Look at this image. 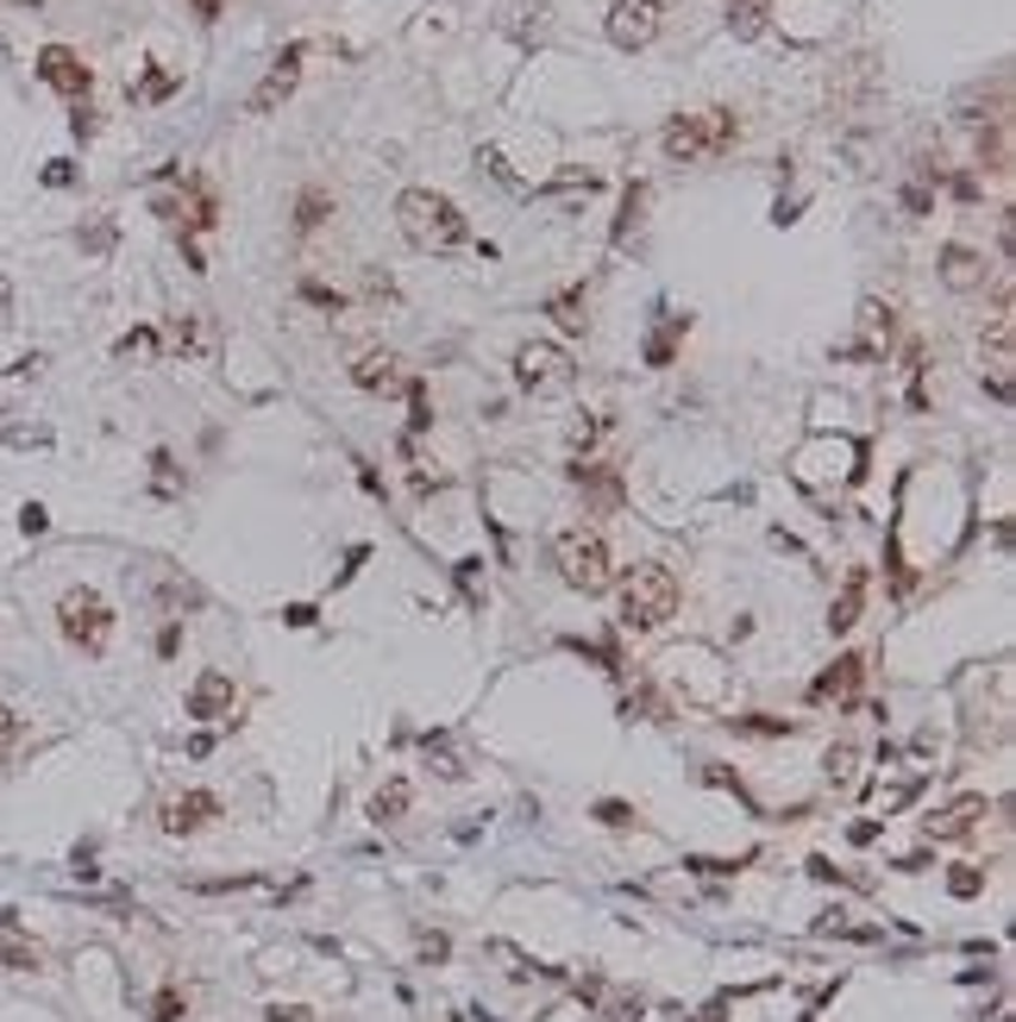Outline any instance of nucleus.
Masks as SVG:
<instances>
[{
    "label": "nucleus",
    "mask_w": 1016,
    "mask_h": 1022,
    "mask_svg": "<svg viewBox=\"0 0 1016 1022\" xmlns=\"http://www.w3.org/2000/svg\"><path fill=\"white\" fill-rule=\"evenodd\" d=\"M395 220H402V239L414 251H458L470 239V220L458 213V201L440 189H409L395 201Z\"/></svg>",
    "instance_id": "nucleus-1"
},
{
    "label": "nucleus",
    "mask_w": 1016,
    "mask_h": 1022,
    "mask_svg": "<svg viewBox=\"0 0 1016 1022\" xmlns=\"http://www.w3.org/2000/svg\"><path fill=\"white\" fill-rule=\"evenodd\" d=\"M552 571L571 583V590H584V597H603L608 583H615V552L596 527H565L559 540H552Z\"/></svg>",
    "instance_id": "nucleus-2"
},
{
    "label": "nucleus",
    "mask_w": 1016,
    "mask_h": 1022,
    "mask_svg": "<svg viewBox=\"0 0 1016 1022\" xmlns=\"http://www.w3.org/2000/svg\"><path fill=\"white\" fill-rule=\"evenodd\" d=\"M678 602H685L678 571H671V565H641V571L622 583V628H634V634L665 628V621L678 615Z\"/></svg>",
    "instance_id": "nucleus-3"
},
{
    "label": "nucleus",
    "mask_w": 1016,
    "mask_h": 1022,
    "mask_svg": "<svg viewBox=\"0 0 1016 1022\" xmlns=\"http://www.w3.org/2000/svg\"><path fill=\"white\" fill-rule=\"evenodd\" d=\"M734 138H741V119L728 107H709V114H678L659 133V145L671 164H703V157H722Z\"/></svg>",
    "instance_id": "nucleus-4"
},
{
    "label": "nucleus",
    "mask_w": 1016,
    "mask_h": 1022,
    "mask_svg": "<svg viewBox=\"0 0 1016 1022\" xmlns=\"http://www.w3.org/2000/svg\"><path fill=\"white\" fill-rule=\"evenodd\" d=\"M57 628H63L70 646H82V653H107V640H114V609H107L100 590L76 583V590H63V602H57Z\"/></svg>",
    "instance_id": "nucleus-5"
},
{
    "label": "nucleus",
    "mask_w": 1016,
    "mask_h": 1022,
    "mask_svg": "<svg viewBox=\"0 0 1016 1022\" xmlns=\"http://www.w3.org/2000/svg\"><path fill=\"white\" fill-rule=\"evenodd\" d=\"M515 383L528 389V396H559V389H571V351L552 346V339H528V346L515 351Z\"/></svg>",
    "instance_id": "nucleus-6"
},
{
    "label": "nucleus",
    "mask_w": 1016,
    "mask_h": 1022,
    "mask_svg": "<svg viewBox=\"0 0 1016 1022\" xmlns=\"http://www.w3.org/2000/svg\"><path fill=\"white\" fill-rule=\"evenodd\" d=\"M659 13H665V0H615L608 7V39L622 51H634V44H646L659 32Z\"/></svg>",
    "instance_id": "nucleus-7"
},
{
    "label": "nucleus",
    "mask_w": 1016,
    "mask_h": 1022,
    "mask_svg": "<svg viewBox=\"0 0 1016 1022\" xmlns=\"http://www.w3.org/2000/svg\"><path fill=\"white\" fill-rule=\"evenodd\" d=\"M978 365H985V383H992L997 402H1010V370H1016V351H1010V314H997L985 346H978Z\"/></svg>",
    "instance_id": "nucleus-8"
},
{
    "label": "nucleus",
    "mask_w": 1016,
    "mask_h": 1022,
    "mask_svg": "<svg viewBox=\"0 0 1016 1022\" xmlns=\"http://www.w3.org/2000/svg\"><path fill=\"white\" fill-rule=\"evenodd\" d=\"M301 57H308V51H301V44H289V51L271 63V76L252 88V114H276V107L289 101V88L301 82Z\"/></svg>",
    "instance_id": "nucleus-9"
},
{
    "label": "nucleus",
    "mask_w": 1016,
    "mask_h": 1022,
    "mask_svg": "<svg viewBox=\"0 0 1016 1022\" xmlns=\"http://www.w3.org/2000/svg\"><path fill=\"white\" fill-rule=\"evenodd\" d=\"M214 815H220V797L214 791H182V797H170V803H163V815H157V822H163V834H201Z\"/></svg>",
    "instance_id": "nucleus-10"
},
{
    "label": "nucleus",
    "mask_w": 1016,
    "mask_h": 1022,
    "mask_svg": "<svg viewBox=\"0 0 1016 1022\" xmlns=\"http://www.w3.org/2000/svg\"><path fill=\"white\" fill-rule=\"evenodd\" d=\"M170 346H177L182 358H195V365H214L220 358V327L208 314H177V320H170Z\"/></svg>",
    "instance_id": "nucleus-11"
},
{
    "label": "nucleus",
    "mask_w": 1016,
    "mask_h": 1022,
    "mask_svg": "<svg viewBox=\"0 0 1016 1022\" xmlns=\"http://www.w3.org/2000/svg\"><path fill=\"white\" fill-rule=\"evenodd\" d=\"M233 677L226 672H201L195 677V691H189V715H195V721H226V715H233Z\"/></svg>",
    "instance_id": "nucleus-12"
},
{
    "label": "nucleus",
    "mask_w": 1016,
    "mask_h": 1022,
    "mask_svg": "<svg viewBox=\"0 0 1016 1022\" xmlns=\"http://www.w3.org/2000/svg\"><path fill=\"white\" fill-rule=\"evenodd\" d=\"M978 815H985V797H960V803H948V810L929 815L922 834H929V841H960V834L978 829Z\"/></svg>",
    "instance_id": "nucleus-13"
},
{
    "label": "nucleus",
    "mask_w": 1016,
    "mask_h": 1022,
    "mask_svg": "<svg viewBox=\"0 0 1016 1022\" xmlns=\"http://www.w3.org/2000/svg\"><path fill=\"white\" fill-rule=\"evenodd\" d=\"M39 76L51 82V88H63V95H88V63H82L76 51H63V44H51L39 57Z\"/></svg>",
    "instance_id": "nucleus-14"
},
{
    "label": "nucleus",
    "mask_w": 1016,
    "mask_h": 1022,
    "mask_svg": "<svg viewBox=\"0 0 1016 1022\" xmlns=\"http://www.w3.org/2000/svg\"><path fill=\"white\" fill-rule=\"evenodd\" d=\"M860 677H866V658H860V653H840L835 665H828V672L809 684V703H835V696H854V691H860Z\"/></svg>",
    "instance_id": "nucleus-15"
},
{
    "label": "nucleus",
    "mask_w": 1016,
    "mask_h": 1022,
    "mask_svg": "<svg viewBox=\"0 0 1016 1022\" xmlns=\"http://www.w3.org/2000/svg\"><path fill=\"white\" fill-rule=\"evenodd\" d=\"M352 383L358 389H395L402 383V370H395V351L390 346H371L352 358Z\"/></svg>",
    "instance_id": "nucleus-16"
},
{
    "label": "nucleus",
    "mask_w": 1016,
    "mask_h": 1022,
    "mask_svg": "<svg viewBox=\"0 0 1016 1022\" xmlns=\"http://www.w3.org/2000/svg\"><path fill=\"white\" fill-rule=\"evenodd\" d=\"M941 283H948V289H978V283H985V257H978L973 245H948L941 251Z\"/></svg>",
    "instance_id": "nucleus-17"
},
{
    "label": "nucleus",
    "mask_w": 1016,
    "mask_h": 1022,
    "mask_svg": "<svg viewBox=\"0 0 1016 1022\" xmlns=\"http://www.w3.org/2000/svg\"><path fill=\"white\" fill-rule=\"evenodd\" d=\"M891 333H898V314L885 308V302H866V308H860V346H854V351L879 358V351L891 346Z\"/></svg>",
    "instance_id": "nucleus-18"
},
{
    "label": "nucleus",
    "mask_w": 1016,
    "mask_h": 1022,
    "mask_svg": "<svg viewBox=\"0 0 1016 1022\" xmlns=\"http://www.w3.org/2000/svg\"><path fill=\"white\" fill-rule=\"evenodd\" d=\"M860 609H866V571L854 565V571H847V583H840L835 609H828V628H835V634H847V628L860 621Z\"/></svg>",
    "instance_id": "nucleus-19"
},
{
    "label": "nucleus",
    "mask_w": 1016,
    "mask_h": 1022,
    "mask_svg": "<svg viewBox=\"0 0 1016 1022\" xmlns=\"http://www.w3.org/2000/svg\"><path fill=\"white\" fill-rule=\"evenodd\" d=\"M409 778H390V784H383V791L371 797V822L377 829H390V822H402V815H409Z\"/></svg>",
    "instance_id": "nucleus-20"
},
{
    "label": "nucleus",
    "mask_w": 1016,
    "mask_h": 1022,
    "mask_svg": "<svg viewBox=\"0 0 1016 1022\" xmlns=\"http://www.w3.org/2000/svg\"><path fill=\"white\" fill-rule=\"evenodd\" d=\"M765 7H772V0H734V7H728L734 39H760V32H765Z\"/></svg>",
    "instance_id": "nucleus-21"
},
{
    "label": "nucleus",
    "mask_w": 1016,
    "mask_h": 1022,
    "mask_svg": "<svg viewBox=\"0 0 1016 1022\" xmlns=\"http://www.w3.org/2000/svg\"><path fill=\"white\" fill-rule=\"evenodd\" d=\"M547 314H552V320H559L565 333H584V320H590V314H584V289L552 295V302H547Z\"/></svg>",
    "instance_id": "nucleus-22"
},
{
    "label": "nucleus",
    "mask_w": 1016,
    "mask_h": 1022,
    "mask_svg": "<svg viewBox=\"0 0 1016 1022\" xmlns=\"http://www.w3.org/2000/svg\"><path fill=\"white\" fill-rule=\"evenodd\" d=\"M327 208H332L327 189H301V194H295V232H314L320 220H327Z\"/></svg>",
    "instance_id": "nucleus-23"
},
{
    "label": "nucleus",
    "mask_w": 1016,
    "mask_h": 1022,
    "mask_svg": "<svg viewBox=\"0 0 1016 1022\" xmlns=\"http://www.w3.org/2000/svg\"><path fill=\"white\" fill-rule=\"evenodd\" d=\"M690 320L685 314H671V320H665L659 333H653V346H646V358H653V365H671V346H678V333H685Z\"/></svg>",
    "instance_id": "nucleus-24"
},
{
    "label": "nucleus",
    "mask_w": 1016,
    "mask_h": 1022,
    "mask_svg": "<svg viewBox=\"0 0 1016 1022\" xmlns=\"http://www.w3.org/2000/svg\"><path fill=\"white\" fill-rule=\"evenodd\" d=\"M0 966H7V972H39L44 953H39V947H25V941H0Z\"/></svg>",
    "instance_id": "nucleus-25"
},
{
    "label": "nucleus",
    "mask_w": 1016,
    "mask_h": 1022,
    "mask_svg": "<svg viewBox=\"0 0 1016 1022\" xmlns=\"http://www.w3.org/2000/svg\"><path fill=\"white\" fill-rule=\"evenodd\" d=\"M114 358H119V365H133V358H157V333H151V327L126 333V339L114 346Z\"/></svg>",
    "instance_id": "nucleus-26"
},
{
    "label": "nucleus",
    "mask_w": 1016,
    "mask_h": 1022,
    "mask_svg": "<svg viewBox=\"0 0 1016 1022\" xmlns=\"http://www.w3.org/2000/svg\"><path fill=\"white\" fill-rule=\"evenodd\" d=\"M540 194H547V201H578V194H584V201H590V194H596V176H565V182H547V189H540Z\"/></svg>",
    "instance_id": "nucleus-27"
},
{
    "label": "nucleus",
    "mask_w": 1016,
    "mask_h": 1022,
    "mask_svg": "<svg viewBox=\"0 0 1016 1022\" xmlns=\"http://www.w3.org/2000/svg\"><path fill=\"white\" fill-rule=\"evenodd\" d=\"M822 766H828V778H835V784H847V778H854V766H860V747H847V740H840V747H828V759H822Z\"/></svg>",
    "instance_id": "nucleus-28"
},
{
    "label": "nucleus",
    "mask_w": 1016,
    "mask_h": 1022,
    "mask_svg": "<svg viewBox=\"0 0 1016 1022\" xmlns=\"http://www.w3.org/2000/svg\"><path fill=\"white\" fill-rule=\"evenodd\" d=\"M608 426H615V421H608V414H590V421H578V426H571V445H578V452H584V459H590V445L603 440Z\"/></svg>",
    "instance_id": "nucleus-29"
},
{
    "label": "nucleus",
    "mask_w": 1016,
    "mask_h": 1022,
    "mask_svg": "<svg viewBox=\"0 0 1016 1022\" xmlns=\"http://www.w3.org/2000/svg\"><path fill=\"white\" fill-rule=\"evenodd\" d=\"M427 759L440 766V778H465V766H458V752H452L446 740H440V734H427Z\"/></svg>",
    "instance_id": "nucleus-30"
},
{
    "label": "nucleus",
    "mask_w": 1016,
    "mask_h": 1022,
    "mask_svg": "<svg viewBox=\"0 0 1016 1022\" xmlns=\"http://www.w3.org/2000/svg\"><path fill=\"white\" fill-rule=\"evenodd\" d=\"M641 208H646V182H634V189H627V201H622V226H615V239H627V232L641 226Z\"/></svg>",
    "instance_id": "nucleus-31"
},
{
    "label": "nucleus",
    "mask_w": 1016,
    "mask_h": 1022,
    "mask_svg": "<svg viewBox=\"0 0 1016 1022\" xmlns=\"http://www.w3.org/2000/svg\"><path fill=\"white\" fill-rule=\"evenodd\" d=\"M948 891H954V897H978V891H985V872H978V866H954V872H948Z\"/></svg>",
    "instance_id": "nucleus-32"
},
{
    "label": "nucleus",
    "mask_w": 1016,
    "mask_h": 1022,
    "mask_svg": "<svg viewBox=\"0 0 1016 1022\" xmlns=\"http://www.w3.org/2000/svg\"><path fill=\"white\" fill-rule=\"evenodd\" d=\"M20 740H25V721H20L13 709H7V703H0V759H7V752L20 747Z\"/></svg>",
    "instance_id": "nucleus-33"
},
{
    "label": "nucleus",
    "mask_w": 1016,
    "mask_h": 1022,
    "mask_svg": "<svg viewBox=\"0 0 1016 1022\" xmlns=\"http://www.w3.org/2000/svg\"><path fill=\"white\" fill-rule=\"evenodd\" d=\"M151 1010H157V1022H177V1016H182V991H177V984H163Z\"/></svg>",
    "instance_id": "nucleus-34"
},
{
    "label": "nucleus",
    "mask_w": 1016,
    "mask_h": 1022,
    "mask_svg": "<svg viewBox=\"0 0 1016 1022\" xmlns=\"http://www.w3.org/2000/svg\"><path fill=\"white\" fill-rule=\"evenodd\" d=\"M596 822H608V829H634V810H627V803H596Z\"/></svg>",
    "instance_id": "nucleus-35"
},
{
    "label": "nucleus",
    "mask_w": 1016,
    "mask_h": 1022,
    "mask_svg": "<svg viewBox=\"0 0 1016 1022\" xmlns=\"http://www.w3.org/2000/svg\"><path fill=\"white\" fill-rule=\"evenodd\" d=\"M608 1022H641V998H615L608 1003Z\"/></svg>",
    "instance_id": "nucleus-36"
},
{
    "label": "nucleus",
    "mask_w": 1016,
    "mask_h": 1022,
    "mask_svg": "<svg viewBox=\"0 0 1016 1022\" xmlns=\"http://www.w3.org/2000/svg\"><path fill=\"white\" fill-rule=\"evenodd\" d=\"M264 1016H271V1022H314L308 1010H301V1003H271V1010H264Z\"/></svg>",
    "instance_id": "nucleus-37"
},
{
    "label": "nucleus",
    "mask_w": 1016,
    "mask_h": 1022,
    "mask_svg": "<svg viewBox=\"0 0 1016 1022\" xmlns=\"http://www.w3.org/2000/svg\"><path fill=\"white\" fill-rule=\"evenodd\" d=\"M929 201H935V194L922 189V182H910V189H903V208H910V213H929Z\"/></svg>",
    "instance_id": "nucleus-38"
},
{
    "label": "nucleus",
    "mask_w": 1016,
    "mask_h": 1022,
    "mask_svg": "<svg viewBox=\"0 0 1016 1022\" xmlns=\"http://www.w3.org/2000/svg\"><path fill=\"white\" fill-rule=\"evenodd\" d=\"M364 295H371V302H390V295H395V289H390V276H377V271H371V276H364Z\"/></svg>",
    "instance_id": "nucleus-39"
},
{
    "label": "nucleus",
    "mask_w": 1016,
    "mask_h": 1022,
    "mask_svg": "<svg viewBox=\"0 0 1016 1022\" xmlns=\"http://www.w3.org/2000/svg\"><path fill=\"white\" fill-rule=\"evenodd\" d=\"M7 314H13V283L0 276V320H7Z\"/></svg>",
    "instance_id": "nucleus-40"
}]
</instances>
